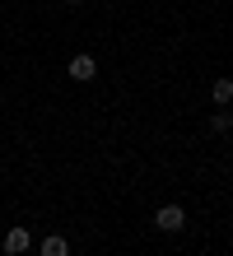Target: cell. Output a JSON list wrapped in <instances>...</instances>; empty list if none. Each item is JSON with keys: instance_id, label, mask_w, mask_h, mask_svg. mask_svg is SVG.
<instances>
[{"instance_id": "3957f363", "label": "cell", "mask_w": 233, "mask_h": 256, "mask_svg": "<svg viewBox=\"0 0 233 256\" xmlns=\"http://www.w3.org/2000/svg\"><path fill=\"white\" fill-rule=\"evenodd\" d=\"M28 242H33V238H28V228H10V233H5V252H10V256H24Z\"/></svg>"}, {"instance_id": "6da1fadb", "label": "cell", "mask_w": 233, "mask_h": 256, "mask_svg": "<svg viewBox=\"0 0 233 256\" xmlns=\"http://www.w3.org/2000/svg\"><path fill=\"white\" fill-rule=\"evenodd\" d=\"M154 224H159L163 233H177L182 224H186V214H182V205H163L159 214H154Z\"/></svg>"}, {"instance_id": "7a4b0ae2", "label": "cell", "mask_w": 233, "mask_h": 256, "mask_svg": "<svg viewBox=\"0 0 233 256\" xmlns=\"http://www.w3.org/2000/svg\"><path fill=\"white\" fill-rule=\"evenodd\" d=\"M93 74H98V66H93V56H75V61H70V80H80V84H89Z\"/></svg>"}, {"instance_id": "277c9868", "label": "cell", "mask_w": 233, "mask_h": 256, "mask_svg": "<svg viewBox=\"0 0 233 256\" xmlns=\"http://www.w3.org/2000/svg\"><path fill=\"white\" fill-rule=\"evenodd\" d=\"M42 256H70L66 238H47V242H42Z\"/></svg>"}, {"instance_id": "8992f818", "label": "cell", "mask_w": 233, "mask_h": 256, "mask_svg": "<svg viewBox=\"0 0 233 256\" xmlns=\"http://www.w3.org/2000/svg\"><path fill=\"white\" fill-rule=\"evenodd\" d=\"M66 5H80V0H66Z\"/></svg>"}, {"instance_id": "5b68a950", "label": "cell", "mask_w": 233, "mask_h": 256, "mask_svg": "<svg viewBox=\"0 0 233 256\" xmlns=\"http://www.w3.org/2000/svg\"><path fill=\"white\" fill-rule=\"evenodd\" d=\"M228 98H233V84H228V80H219V84H214V102H219V108H224Z\"/></svg>"}]
</instances>
